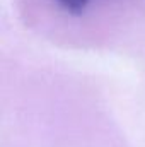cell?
Segmentation results:
<instances>
[{
    "instance_id": "obj_1",
    "label": "cell",
    "mask_w": 145,
    "mask_h": 147,
    "mask_svg": "<svg viewBox=\"0 0 145 147\" xmlns=\"http://www.w3.org/2000/svg\"><path fill=\"white\" fill-rule=\"evenodd\" d=\"M55 2H58L65 10H68L72 14L84 12L85 7H87V3H89V0H55Z\"/></svg>"
}]
</instances>
